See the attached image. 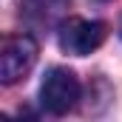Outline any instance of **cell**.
<instances>
[{"mask_svg":"<svg viewBox=\"0 0 122 122\" xmlns=\"http://www.w3.org/2000/svg\"><path fill=\"white\" fill-rule=\"evenodd\" d=\"M77 102H80V80H77V74L68 71V68H48V74H46V80L40 85V105L48 114L62 117Z\"/></svg>","mask_w":122,"mask_h":122,"instance_id":"cell-1","label":"cell"},{"mask_svg":"<svg viewBox=\"0 0 122 122\" xmlns=\"http://www.w3.org/2000/svg\"><path fill=\"white\" fill-rule=\"evenodd\" d=\"M23 14L37 26H48L60 17V11L65 9V0H20Z\"/></svg>","mask_w":122,"mask_h":122,"instance_id":"cell-4","label":"cell"},{"mask_svg":"<svg viewBox=\"0 0 122 122\" xmlns=\"http://www.w3.org/2000/svg\"><path fill=\"white\" fill-rule=\"evenodd\" d=\"M37 62V43L29 34H9L0 51V80L3 85L20 82Z\"/></svg>","mask_w":122,"mask_h":122,"instance_id":"cell-3","label":"cell"},{"mask_svg":"<svg viewBox=\"0 0 122 122\" xmlns=\"http://www.w3.org/2000/svg\"><path fill=\"white\" fill-rule=\"evenodd\" d=\"M105 23L99 20H82V17H68L62 20L60 31H57V43L65 54H74V57H85L97 51L102 43H105Z\"/></svg>","mask_w":122,"mask_h":122,"instance_id":"cell-2","label":"cell"}]
</instances>
